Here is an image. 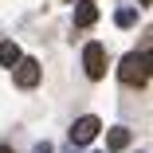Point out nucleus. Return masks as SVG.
<instances>
[{
  "instance_id": "obj_1",
  "label": "nucleus",
  "mask_w": 153,
  "mask_h": 153,
  "mask_svg": "<svg viewBox=\"0 0 153 153\" xmlns=\"http://www.w3.org/2000/svg\"><path fill=\"white\" fill-rule=\"evenodd\" d=\"M118 79L126 86H145L149 82V47L130 51L126 59H122V63H118Z\"/></svg>"
},
{
  "instance_id": "obj_2",
  "label": "nucleus",
  "mask_w": 153,
  "mask_h": 153,
  "mask_svg": "<svg viewBox=\"0 0 153 153\" xmlns=\"http://www.w3.org/2000/svg\"><path fill=\"white\" fill-rule=\"evenodd\" d=\"M82 67H86V79H102L106 75V47L102 43H86L82 47Z\"/></svg>"
},
{
  "instance_id": "obj_3",
  "label": "nucleus",
  "mask_w": 153,
  "mask_h": 153,
  "mask_svg": "<svg viewBox=\"0 0 153 153\" xmlns=\"http://www.w3.org/2000/svg\"><path fill=\"white\" fill-rule=\"evenodd\" d=\"M98 130H102V122L94 114H82L75 126H71V145H90V141L98 137Z\"/></svg>"
},
{
  "instance_id": "obj_4",
  "label": "nucleus",
  "mask_w": 153,
  "mask_h": 153,
  "mask_svg": "<svg viewBox=\"0 0 153 153\" xmlns=\"http://www.w3.org/2000/svg\"><path fill=\"white\" fill-rule=\"evenodd\" d=\"M39 82V63H36V59H20V63H16V86L20 90H32Z\"/></svg>"
},
{
  "instance_id": "obj_5",
  "label": "nucleus",
  "mask_w": 153,
  "mask_h": 153,
  "mask_svg": "<svg viewBox=\"0 0 153 153\" xmlns=\"http://www.w3.org/2000/svg\"><path fill=\"white\" fill-rule=\"evenodd\" d=\"M98 20V8H94V0H79V8H75V27H90Z\"/></svg>"
},
{
  "instance_id": "obj_6",
  "label": "nucleus",
  "mask_w": 153,
  "mask_h": 153,
  "mask_svg": "<svg viewBox=\"0 0 153 153\" xmlns=\"http://www.w3.org/2000/svg\"><path fill=\"white\" fill-rule=\"evenodd\" d=\"M20 59H24V55H20V47H16L12 39H4V43H0V67H8V71H12Z\"/></svg>"
},
{
  "instance_id": "obj_7",
  "label": "nucleus",
  "mask_w": 153,
  "mask_h": 153,
  "mask_svg": "<svg viewBox=\"0 0 153 153\" xmlns=\"http://www.w3.org/2000/svg\"><path fill=\"white\" fill-rule=\"evenodd\" d=\"M106 145H110V149H126V145H130V130H126V126H114V130L106 134Z\"/></svg>"
},
{
  "instance_id": "obj_8",
  "label": "nucleus",
  "mask_w": 153,
  "mask_h": 153,
  "mask_svg": "<svg viewBox=\"0 0 153 153\" xmlns=\"http://www.w3.org/2000/svg\"><path fill=\"white\" fill-rule=\"evenodd\" d=\"M114 20H118V27H134V24H137V12H134V8H122Z\"/></svg>"
},
{
  "instance_id": "obj_9",
  "label": "nucleus",
  "mask_w": 153,
  "mask_h": 153,
  "mask_svg": "<svg viewBox=\"0 0 153 153\" xmlns=\"http://www.w3.org/2000/svg\"><path fill=\"white\" fill-rule=\"evenodd\" d=\"M32 153H51V145H47V141H39V145H36Z\"/></svg>"
},
{
  "instance_id": "obj_10",
  "label": "nucleus",
  "mask_w": 153,
  "mask_h": 153,
  "mask_svg": "<svg viewBox=\"0 0 153 153\" xmlns=\"http://www.w3.org/2000/svg\"><path fill=\"white\" fill-rule=\"evenodd\" d=\"M0 153H12V149H8V145H0Z\"/></svg>"
},
{
  "instance_id": "obj_11",
  "label": "nucleus",
  "mask_w": 153,
  "mask_h": 153,
  "mask_svg": "<svg viewBox=\"0 0 153 153\" xmlns=\"http://www.w3.org/2000/svg\"><path fill=\"white\" fill-rule=\"evenodd\" d=\"M137 4H149V0H137Z\"/></svg>"
}]
</instances>
